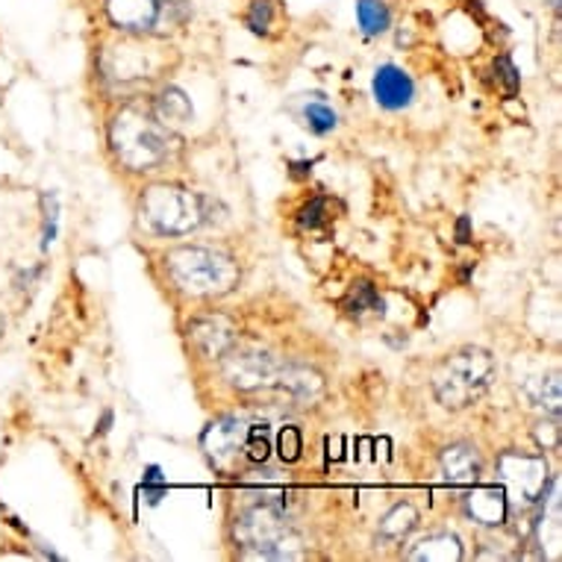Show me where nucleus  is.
Returning <instances> with one entry per match:
<instances>
[{
  "mask_svg": "<svg viewBox=\"0 0 562 562\" xmlns=\"http://www.w3.org/2000/svg\"><path fill=\"white\" fill-rule=\"evenodd\" d=\"M539 404L548 406L553 415H560V374L553 371L551 378L542 383V392H539Z\"/></svg>",
  "mask_w": 562,
  "mask_h": 562,
  "instance_id": "obj_27",
  "label": "nucleus"
},
{
  "mask_svg": "<svg viewBox=\"0 0 562 562\" xmlns=\"http://www.w3.org/2000/svg\"><path fill=\"white\" fill-rule=\"evenodd\" d=\"M250 462H266L271 453V434L266 425H254L245 430V442H241Z\"/></svg>",
  "mask_w": 562,
  "mask_h": 562,
  "instance_id": "obj_21",
  "label": "nucleus"
},
{
  "mask_svg": "<svg viewBox=\"0 0 562 562\" xmlns=\"http://www.w3.org/2000/svg\"><path fill=\"white\" fill-rule=\"evenodd\" d=\"M357 21L366 36H380L389 30V7L383 0H357Z\"/></svg>",
  "mask_w": 562,
  "mask_h": 562,
  "instance_id": "obj_18",
  "label": "nucleus"
},
{
  "mask_svg": "<svg viewBox=\"0 0 562 562\" xmlns=\"http://www.w3.org/2000/svg\"><path fill=\"white\" fill-rule=\"evenodd\" d=\"M495 374V360L486 350L480 348H462L453 353L451 360L436 371L434 392L439 404L448 409H462V406L474 404L492 383Z\"/></svg>",
  "mask_w": 562,
  "mask_h": 562,
  "instance_id": "obj_4",
  "label": "nucleus"
},
{
  "mask_svg": "<svg viewBox=\"0 0 562 562\" xmlns=\"http://www.w3.org/2000/svg\"><path fill=\"white\" fill-rule=\"evenodd\" d=\"M142 215L162 236H183L206 222V201L177 186H150L142 194Z\"/></svg>",
  "mask_w": 562,
  "mask_h": 562,
  "instance_id": "obj_5",
  "label": "nucleus"
},
{
  "mask_svg": "<svg viewBox=\"0 0 562 562\" xmlns=\"http://www.w3.org/2000/svg\"><path fill=\"white\" fill-rule=\"evenodd\" d=\"M551 7H553V10H557V12H560V0H551Z\"/></svg>",
  "mask_w": 562,
  "mask_h": 562,
  "instance_id": "obj_31",
  "label": "nucleus"
},
{
  "mask_svg": "<svg viewBox=\"0 0 562 562\" xmlns=\"http://www.w3.org/2000/svg\"><path fill=\"white\" fill-rule=\"evenodd\" d=\"M142 492H145V498H148L150 504H159V501L166 498L168 480L159 465H148V469H145V477H142Z\"/></svg>",
  "mask_w": 562,
  "mask_h": 562,
  "instance_id": "obj_23",
  "label": "nucleus"
},
{
  "mask_svg": "<svg viewBox=\"0 0 562 562\" xmlns=\"http://www.w3.org/2000/svg\"><path fill=\"white\" fill-rule=\"evenodd\" d=\"M271 21H274V3L271 0H257L248 12V27L259 36H266L271 30Z\"/></svg>",
  "mask_w": 562,
  "mask_h": 562,
  "instance_id": "obj_24",
  "label": "nucleus"
},
{
  "mask_svg": "<svg viewBox=\"0 0 562 562\" xmlns=\"http://www.w3.org/2000/svg\"><path fill=\"white\" fill-rule=\"evenodd\" d=\"M442 474L457 488H471L480 480V457L474 445L457 442L442 451Z\"/></svg>",
  "mask_w": 562,
  "mask_h": 562,
  "instance_id": "obj_10",
  "label": "nucleus"
},
{
  "mask_svg": "<svg viewBox=\"0 0 562 562\" xmlns=\"http://www.w3.org/2000/svg\"><path fill=\"white\" fill-rule=\"evenodd\" d=\"M277 383H283V386L292 389V392L301 397L315 395V392L322 389V380H318V374H313L310 369H297V366H289V369H283V366H280V378H277Z\"/></svg>",
  "mask_w": 562,
  "mask_h": 562,
  "instance_id": "obj_20",
  "label": "nucleus"
},
{
  "mask_svg": "<svg viewBox=\"0 0 562 562\" xmlns=\"http://www.w3.org/2000/svg\"><path fill=\"white\" fill-rule=\"evenodd\" d=\"M192 341L206 353V357H224L231 345L236 341V327L222 315H206L189 327Z\"/></svg>",
  "mask_w": 562,
  "mask_h": 562,
  "instance_id": "obj_11",
  "label": "nucleus"
},
{
  "mask_svg": "<svg viewBox=\"0 0 562 562\" xmlns=\"http://www.w3.org/2000/svg\"><path fill=\"white\" fill-rule=\"evenodd\" d=\"M457 233H460V241H469V218H460V224H457Z\"/></svg>",
  "mask_w": 562,
  "mask_h": 562,
  "instance_id": "obj_29",
  "label": "nucleus"
},
{
  "mask_svg": "<svg viewBox=\"0 0 562 562\" xmlns=\"http://www.w3.org/2000/svg\"><path fill=\"white\" fill-rule=\"evenodd\" d=\"M292 168H295V175H306V171L313 168V162H297V166H292Z\"/></svg>",
  "mask_w": 562,
  "mask_h": 562,
  "instance_id": "obj_30",
  "label": "nucleus"
},
{
  "mask_svg": "<svg viewBox=\"0 0 562 562\" xmlns=\"http://www.w3.org/2000/svg\"><path fill=\"white\" fill-rule=\"evenodd\" d=\"M110 142L121 166L130 171H150L168 159L171 136L166 124H159L142 110H121L112 121Z\"/></svg>",
  "mask_w": 562,
  "mask_h": 562,
  "instance_id": "obj_1",
  "label": "nucleus"
},
{
  "mask_svg": "<svg viewBox=\"0 0 562 562\" xmlns=\"http://www.w3.org/2000/svg\"><path fill=\"white\" fill-rule=\"evenodd\" d=\"M465 507H469V516L474 521L486 527H498L507 521V509H509V501H507V492L504 486H483V488H474L469 498H465Z\"/></svg>",
  "mask_w": 562,
  "mask_h": 562,
  "instance_id": "obj_13",
  "label": "nucleus"
},
{
  "mask_svg": "<svg viewBox=\"0 0 562 562\" xmlns=\"http://www.w3.org/2000/svg\"><path fill=\"white\" fill-rule=\"evenodd\" d=\"M345 306H348L353 315L383 313V297L378 295V289L371 286L369 280H360V283H353V289H350Z\"/></svg>",
  "mask_w": 562,
  "mask_h": 562,
  "instance_id": "obj_19",
  "label": "nucleus"
},
{
  "mask_svg": "<svg viewBox=\"0 0 562 562\" xmlns=\"http://www.w3.org/2000/svg\"><path fill=\"white\" fill-rule=\"evenodd\" d=\"M106 12L115 27L142 33L157 24L159 0H106Z\"/></svg>",
  "mask_w": 562,
  "mask_h": 562,
  "instance_id": "obj_12",
  "label": "nucleus"
},
{
  "mask_svg": "<svg viewBox=\"0 0 562 562\" xmlns=\"http://www.w3.org/2000/svg\"><path fill=\"white\" fill-rule=\"evenodd\" d=\"M336 112L327 106L324 101H313V103H306V110H304V124L313 133H318V136H324V133H330V130H336Z\"/></svg>",
  "mask_w": 562,
  "mask_h": 562,
  "instance_id": "obj_22",
  "label": "nucleus"
},
{
  "mask_svg": "<svg viewBox=\"0 0 562 562\" xmlns=\"http://www.w3.org/2000/svg\"><path fill=\"white\" fill-rule=\"evenodd\" d=\"M418 525V513H415L413 504H397V507H392L383 516V521H380V530H378V539L380 542H401V539H406L409 536V530Z\"/></svg>",
  "mask_w": 562,
  "mask_h": 562,
  "instance_id": "obj_17",
  "label": "nucleus"
},
{
  "mask_svg": "<svg viewBox=\"0 0 562 562\" xmlns=\"http://www.w3.org/2000/svg\"><path fill=\"white\" fill-rule=\"evenodd\" d=\"M374 98L383 110H406L409 103H413V94H415V86L409 80L404 68H397V65H380L378 75H374Z\"/></svg>",
  "mask_w": 562,
  "mask_h": 562,
  "instance_id": "obj_8",
  "label": "nucleus"
},
{
  "mask_svg": "<svg viewBox=\"0 0 562 562\" xmlns=\"http://www.w3.org/2000/svg\"><path fill=\"white\" fill-rule=\"evenodd\" d=\"M498 480L504 492H507V501L530 507V504H536L548 492L551 474H548V462L542 457L507 451L501 453L498 460Z\"/></svg>",
  "mask_w": 562,
  "mask_h": 562,
  "instance_id": "obj_6",
  "label": "nucleus"
},
{
  "mask_svg": "<svg viewBox=\"0 0 562 562\" xmlns=\"http://www.w3.org/2000/svg\"><path fill=\"white\" fill-rule=\"evenodd\" d=\"M327 201L324 198H313V201L306 203L301 215H297V224L304 227V231H318L324 222H327Z\"/></svg>",
  "mask_w": 562,
  "mask_h": 562,
  "instance_id": "obj_26",
  "label": "nucleus"
},
{
  "mask_svg": "<svg viewBox=\"0 0 562 562\" xmlns=\"http://www.w3.org/2000/svg\"><path fill=\"white\" fill-rule=\"evenodd\" d=\"M103 71L110 80H121V83H127V80H136V77H148L150 63L148 54L142 50V47H112L103 54Z\"/></svg>",
  "mask_w": 562,
  "mask_h": 562,
  "instance_id": "obj_14",
  "label": "nucleus"
},
{
  "mask_svg": "<svg viewBox=\"0 0 562 562\" xmlns=\"http://www.w3.org/2000/svg\"><path fill=\"white\" fill-rule=\"evenodd\" d=\"M301 430L297 427H283L280 430V439H277V451H280V460L283 462H295L301 457Z\"/></svg>",
  "mask_w": 562,
  "mask_h": 562,
  "instance_id": "obj_25",
  "label": "nucleus"
},
{
  "mask_svg": "<svg viewBox=\"0 0 562 562\" xmlns=\"http://www.w3.org/2000/svg\"><path fill=\"white\" fill-rule=\"evenodd\" d=\"M236 542L245 560H297L301 539L286 525L283 509L257 504L236 518Z\"/></svg>",
  "mask_w": 562,
  "mask_h": 562,
  "instance_id": "obj_2",
  "label": "nucleus"
},
{
  "mask_svg": "<svg viewBox=\"0 0 562 562\" xmlns=\"http://www.w3.org/2000/svg\"><path fill=\"white\" fill-rule=\"evenodd\" d=\"M495 68H498L501 80L507 83V92H509V94H516V89H518V71H516V65L509 63V56H501L498 65H495Z\"/></svg>",
  "mask_w": 562,
  "mask_h": 562,
  "instance_id": "obj_28",
  "label": "nucleus"
},
{
  "mask_svg": "<svg viewBox=\"0 0 562 562\" xmlns=\"http://www.w3.org/2000/svg\"><path fill=\"white\" fill-rule=\"evenodd\" d=\"M241 442H245V427L236 418H222L206 427V434H203V451L215 465H227L239 453Z\"/></svg>",
  "mask_w": 562,
  "mask_h": 562,
  "instance_id": "obj_9",
  "label": "nucleus"
},
{
  "mask_svg": "<svg viewBox=\"0 0 562 562\" xmlns=\"http://www.w3.org/2000/svg\"><path fill=\"white\" fill-rule=\"evenodd\" d=\"M166 266L186 295H227L239 280L236 262L227 254L210 248H177L166 257Z\"/></svg>",
  "mask_w": 562,
  "mask_h": 562,
  "instance_id": "obj_3",
  "label": "nucleus"
},
{
  "mask_svg": "<svg viewBox=\"0 0 562 562\" xmlns=\"http://www.w3.org/2000/svg\"><path fill=\"white\" fill-rule=\"evenodd\" d=\"M406 560L413 562H457L462 560V544L451 533H430L422 542H415L406 551Z\"/></svg>",
  "mask_w": 562,
  "mask_h": 562,
  "instance_id": "obj_15",
  "label": "nucleus"
},
{
  "mask_svg": "<svg viewBox=\"0 0 562 562\" xmlns=\"http://www.w3.org/2000/svg\"><path fill=\"white\" fill-rule=\"evenodd\" d=\"M192 103L186 98L177 86H168L166 92L157 98V119L159 124H166V127H183L192 121Z\"/></svg>",
  "mask_w": 562,
  "mask_h": 562,
  "instance_id": "obj_16",
  "label": "nucleus"
},
{
  "mask_svg": "<svg viewBox=\"0 0 562 562\" xmlns=\"http://www.w3.org/2000/svg\"><path fill=\"white\" fill-rule=\"evenodd\" d=\"M224 374L241 392H254V389L274 386L277 378H280V362L268 353H259V350L233 353L224 362Z\"/></svg>",
  "mask_w": 562,
  "mask_h": 562,
  "instance_id": "obj_7",
  "label": "nucleus"
}]
</instances>
